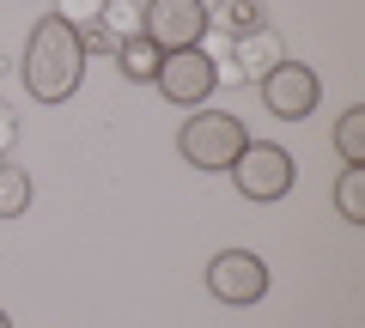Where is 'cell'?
Returning <instances> with one entry per match:
<instances>
[{
    "label": "cell",
    "mask_w": 365,
    "mask_h": 328,
    "mask_svg": "<svg viewBox=\"0 0 365 328\" xmlns=\"http://www.w3.org/2000/svg\"><path fill=\"white\" fill-rule=\"evenodd\" d=\"M256 92H262V104H268V116H280V122H304L317 110V97H323V79H317V67H304V61H280V67H268V73L256 79Z\"/></svg>",
    "instance_id": "5b68a950"
},
{
    "label": "cell",
    "mask_w": 365,
    "mask_h": 328,
    "mask_svg": "<svg viewBox=\"0 0 365 328\" xmlns=\"http://www.w3.org/2000/svg\"><path fill=\"white\" fill-rule=\"evenodd\" d=\"M213 31L207 18V0H146L140 6V37L153 43V49H201Z\"/></svg>",
    "instance_id": "3957f363"
},
{
    "label": "cell",
    "mask_w": 365,
    "mask_h": 328,
    "mask_svg": "<svg viewBox=\"0 0 365 328\" xmlns=\"http://www.w3.org/2000/svg\"><path fill=\"white\" fill-rule=\"evenodd\" d=\"M104 13H110V0H55V18H67L73 31H91Z\"/></svg>",
    "instance_id": "5bb4252c"
},
{
    "label": "cell",
    "mask_w": 365,
    "mask_h": 328,
    "mask_svg": "<svg viewBox=\"0 0 365 328\" xmlns=\"http://www.w3.org/2000/svg\"><path fill=\"white\" fill-rule=\"evenodd\" d=\"M31 195H37L31 171H25V164H6V158H0V219H25V213H31Z\"/></svg>",
    "instance_id": "30bf717a"
},
{
    "label": "cell",
    "mask_w": 365,
    "mask_h": 328,
    "mask_svg": "<svg viewBox=\"0 0 365 328\" xmlns=\"http://www.w3.org/2000/svg\"><path fill=\"white\" fill-rule=\"evenodd\" d=\"M110 55H116V73H122V79H140V85H153L158 61H165V49H153V43H146L140 31H134V37H122Z\"/></svg>",
    "instance_id": "9c48e42d"
},
{
    "label": "cell",
    "mask_w": 365,
    "mask_h": 328,
    "mask_svg": "<svg viewBox=\"0 0 365 328\" xmlns=\"http://www.w3.org/2000/svg\"><path fill=\"white\" fill-rule=\"evenodd\" d=\"M0 328H13V316H6V310H0Z\"/></svg>",
    "instance_id": "2e32d148"
},
{
    "label": "cell",
    "mask_w": 365,
    "mask_h": 328,
    "mask_svg": "<svg viewBox=\"0 0 365 328\" xmlns=\"http://www.w3.org/2000/svg\"><path fill=\"white\" fill-rule=\"evenodd\" d=\"M153 85H158V97H165V104L201 110V104L213 97V85H220V73H213V55H207V49H170L165 61H158Z\"/></svg>",
    "instance_id": "277c9868"
},
{
    "label": "cell",
    "mask_w": 365,
    "mask_h": 328,
    "mask_svg": "<svg viewBox=\"0 0 365 328\" xmlns=\"http://www.w3.org/2000/svg\"><path fill=\"white\" fill-rule=\"evenodd\" d=\"M287 61V49H280V31L262 25V31H244V37H232V49L213 55V73H220V85H256L268 67Z\"/></svg>",
    "instance_id": "52a82bcc"
},
{
    "label": "cell",
    "mask_w": 365,
    "mask_h": 328,
    "mask_svg": "<svg viewBox=\"0 0 365 328\" xmlns=\"http://www.w3.org/2000/svg\"><path fill=\"white\" fill-rule=\"evenodd\" d=\"M13 140H19V116L0 104V152H13Z\"/></svg>",
    "instance_id": "9a60e30c"
},
{
    "label": "cell",
    "mask_w": 365,
    "mask_h": 328,
    "mask_svg": "<svg viewBox=\"0 0 365 328\" xmlns=\"http://www.w3.org/2000/svg\"><path fill=\"white\" fill-rule=\"evenodd\" d=\"M335 152H341V164H365V104H353L335 122Z\"/></svg>",
    "instance_id": "4fadbf2b"
},
{
    "label": "cell",
    "mask_w": 365,
    "mask_h": 328,
    "mask_svg": "<svg viewBox=\"0 0 365 328\" xmlns=\"http://www.w3.org/2000/svg\"><path fill=\"white\" fill-rule=\"evenodd\" d=\"M335 213L347 225H365V164H347L335 183Z\"/></svg>",
    "instance_id": "7c38bea8"
},
{
    "label": "cell",
    "mask_w": 365,
    "mask_h": 328,
    "mask_svg": "<svg viewBox=\"0 0 365 328\" xmlns=\"http://www.w3.org/2000/svg\"><path fill=\"white\" fill-rule=\"evenodd\" d=\"M25 92L37 97V104H67V97L79 92V79H86V43H79V31L67 25V18H37L25 37Z\"/></svg>",
    "instance_id": "6da1fadb"
},
{
    "label": "cell",
    "mask_w": 365,
    "mask_h": 328,
    "mask_svg": "<svg viewBox=\"0 0 365 328\" xmlns=\"http://www.w3.org/2000/svg\"><path fill=\"white\" fill-rule=\"evenodd\" d=\"M232 183L244 201H280L292 189V152L287 146H268V140H250L232 164Z\"/></svg>",
    "instance_id": "8992f818"
},
{
    "label": "cell",
    "mask_w": 365,
    "mask_h": 328,
    "mask_svg": "<svg viewBox=\"0 0 365 328\" xmlns=\"http://www.w3.org/2000/svg\"><path fill=\"white\" fill-rule=\"evenodd\" d=\"M207 18H213V25H225L232 37H244V31H262V25H268V0H213Z\"/></svg>",
    "instance_id": "8fae6325"
},
{
    "label": "cell",
    "mask_w": 365,
    "mask_h": 328,
    "mask_svg": "<svg viewBox=\"0 0 365 328\" xmlns=\"http://www.w3.org/2000/svg\"><path fill=\"white\" fill-rule=\"evenodd\" d=\"M244 146H250V128L237 116H225V110H207V104L177 128V152L189 158L195 171H232Z\"/></svg>",
    "instance_id": "7a4b0ae2"
},
{
    "label": "cell",
    "mask_w": 365,
    "mask_h": 328,
    "mask_svg": "<svg viewBox=\"0 0 365 328\" xmlns=\"http://www.w3.org/2000/svg\"><path fill=\"white\" fill-rule=\"evenodd\" d=\"M207 292L220 304H256L268 298V262L256 250H220L207 262Z\"/></svg>",
    "instance_id": "ba28073f"
}]
</instances>
